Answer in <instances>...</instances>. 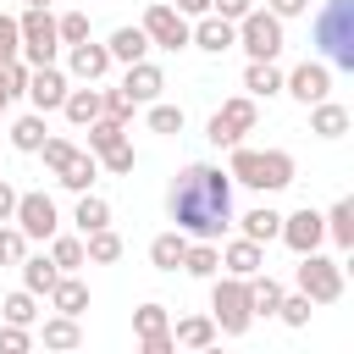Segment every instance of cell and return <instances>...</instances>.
Segmentation results:
<instances>
[{"label": "cell", "mask_w": 354, "mask_h": 354, "mask_svg": "<svg viewBox=\"0 0 354 354\" xmlns=\"http://www.w3.org/2000/svg\"><path fill=\"white\" fill-rule=\"evenodd\" d=\"M166 210H171L177 232L221 243V232L232 227V177L210 160H194V166L177 171V183L166 194Z\"/></svg>", "instance_id": "1"}, {"label": "cell", "mask_w": 354, "mask_h": 354, "mask_svg": "<svg viewBox=\"0 0 354 354\" xmlns=\"http://www.w3.org/2000/svg\"><path fill=\"white\" fill-rule=\"evenodd\" d=\"M293 171H299V166H293L288 149H249V144H232V149H227V177L243 183V188H254V194L288 188Z\"/></svg>", "instance_id": "2"}, {"label": "cell", "mask_w": 354, "mask_h": 354, "mask_svg": "<svg viewBox=\"0 0 354 354\" xmlns=\"http://www.w3.org/2000/svg\"><path fill=\"white\" fill-rule=\"evenodd\" d=\"M310 39L337 72H354V0H321Z\"/></svg>", "instance_id": "3"}, {"label": "cell", "mask_w": 354, "mask_h": 354, "mask_svg": "<svg viewBox=\"0 0 354 354\" xmlns=\"http://www.w3.org/2000/svg\"><path fill=\"white\" fill-rule=\"evenodd\" d=\"M210 321L221 337H243L254 326V310H249V277H210Z\"/></svg>", "instance_id": "4"}, {"label": "cell", "mask_w": 354, "mask_h": 354, "mask_svg": "<svg viewBox=\"0 0 354 354\" xmlns=\"http://www.w3.org/2000/svg\"><path fill=\"white\" fill-rule=\"evenodd\" d=\"M293 282H299V293H304L310 304H337V299H343V260L310 249V254H299Z\"/></svg>", "instance_id": "5"}, {"label": "cell", "mask_w": 354, "mask_h": 354, "mask_svg": "<svg viewBox=\"0 0 354 354\" xmlns=\"http://www.w3.org/2000/svg\"><path fill=\"white\" fill-rule=\"evenodd\" d=\"M282 17H271L266 6H254L249 17H238V44L232 50H243L249 61H277L282 55Z\"/></svg>", "instance_id": "6"}, {"label": "cell", "mask_w": 354, "mask_h": 354, "mask_svg": "<svg viewBox=\"0 0 354 354\" xmlns=\"http://www.w3.org/2000/svg\"><path fill=\"white\" fill-rule=\"evenodd\" d=\"M254 122H260V105H254L249 94H232V100H221V111L205 122V138H210L216 149H232V144H243V133H254Z\"/></svg>", "instance_id": "7"}, {"label": "cell", "mask_w": 354, "mask_h": 354, "mask_svg": "<svg viewBox=\"0 0 354 354\" xmlns=\"http://www.w3.org/2000/svg\"><path fill=\"white\" fill-rule=\"evenodd\" d=\"M17 28H22V61H28V66H50L55 50H61V33H55L50 6H28V11L17 17Z\"/></svg>", "instance_id": "8"}, {"label": "cell", "mask_w": 354, "mask_h": 354, "mask_svg": "<svg viewBox=\"0 0 354 354\" xmlns=\"http://www.w3.org/2000/svg\"><path fill=\"white\" fill-rule=\"evenodd\" d=\"M144 33H149V44H160V50H183L188 44V17L177 11V6H166V0H155V6H144V22H138Z\"/></svg>", "instance_id": "9"}, {"label": "cell", "mask_w": 354, "mask_h": 354, "mask_svg": "<svg viewBox=\"0 0 354 354\" xmlns=\"http://www.w3.org/2000/svg\"><path fill=\"white\" fill-rule=\"evenodd\" d=\"M11 221L22 227V238H50V232H61V210H55L50 194H17Z\"/></svg>", "instance_id": "10"}, {"label": "cell", "mask_w": 354, "mask_h": 354, "mask_svg": "<svg viewBox=\"0 0 354 354\" xmlns=\"http://www.w3.org/2000/svg\"><path fill=\"white\" fill-rule=\"evenodd\" d=\"M282 88L299 100V105H315L332 94V66L326 61H299L293 72H282Z\"/></svg>", "instance_id": "11"}, {"label": "cell", "mask_w": 354, "mask_h": 354, "mask_svg": "<svg viewBox=\"0 0 354 354\" xmlns=\"http://www.w3.org/2000/svg\"><path fill=\"white\" fill-rule=\"evenodd\" d=\"M277 238L293 249V254H310V249H321V238H326V221H321V210H293V216H282V227H277Z\"/></svg>", "instance_id": "12"}, {"label": "cell", "mask_w": 354, "mask_h": 354, "mask_svg": "<svg viewBox=\"0 0 354 354\" xmlns=\"http://www.w3.org/2000/svg\"><path fill=\"white\" fill-rule=\"evenodd\" d=\"M188 44H194V50H205V55H227V50L238 44V22H227V17L205 11V17H194V28H188Z\"/></svg>", "instance_id": "13"}, {"label": "cell", "mask_w": 354, "mask_h": 354, "mask_svg": "<svg viewBox=\"0 0 354 354\" xmlns=\"http://www.w3.org/2000/svg\"><path fill=\"white\" fill-rule=\"evenodd\" d=\"M66 72L50 61V66H28V100H33V111H61V100H66Z\"/></svg>", "instance_id": "14"}, {"label": "cell", "mask_w": 354, "mask_h": 354, "mask_svg": "<svg viewBox=\"0 0 354 354\" xmlns=\"http://www.w3.org/2000/svg\"><path fill=\"white\" fill-rule=\"evenodd\" d=\"M116 88H122L133 105H149V100H160V88H166V72H160V66L144 55V61H133V66L122 72V83H116Z\"/></svg>", "instance_id": "15"}, {"label": "cell", "mask_w": 354, "mask_h": 354, "mask_svg": "<svg viewBox=\"0 0 354 354\" xmlns=\"http://www.w3.org/2000/svg\"><path fill=\"white\" fill-rule=\"evenodd\" d=\"M66 66H72L77 83H100L111 72V50L94 44V39H77V44H66Z\"/></svg>", "instance_id": "16"}, {"label": "cell", "mask_w": 354, "mask_h": 354, "mask_svg": "<svg viewBox=\"0 0 354 354\" xmlns=\"http://www.w3.org/2000/svg\"><path fill=\"white\" fill-rule=\"evenodd\" d=\"M221 249V271L227 277H254L260 266H266V243H254V238H232V243H216Z\"/></svg>", "instance_id": "17"}, {"label": "cell", "mask_w": 354, "mask_h": 354, "mask_svg": "<svg viewBox=\"0 0 354 354\" xmlns=\"http://www.w3.org/2000/svg\"><path fill=\"white\" fill-rule=\"evenodd\" d=\"M44 299H50V310H55V315H83V310H88V282H83L77 271H61V277H55V288H50Z\"/></svg>", "instance_id": "18"}, {"label": "cell", "mask_w": 354, "mask_h": 354, "mask_svg": "<svg viewBox=\"0 0 354 354\" xmlns=\"http://www.w3.org/2000/svg\"><path fill=\"white\" fill-rule=\"evenodd\" d=\"M105 50H111V61L133 66V61H144V55H149V33H144L138 22H127V28H116V33L105 39Z\"/></svg>", "instance_id": "19"}, {"label": "cell", "mask_w": 354, "mask_h": 354, "mask_svg": "<svg viewBox=\"0 0 354 354\" xmlns=\"http://www.w3.org/2000/svg\"><path fill=\"white\" fill-rule=\"evenodd\" d=\"M61 111H66V122L72 127H88L100 111H105V94L88 83V88H66V100H61Z\"/></svg>", "instance_id": "20"}, {"label": "cell", "mask_w": 354, "mask_h": 354, "mask_svg": "<svg viewBox=\"0 0 354 354\" xmlns=\"http://www.w3.org/2000/svg\"><path fill=\"white\" fill-rule=\"evenodd\" d=\"M94 177H100V155H88V149H72V155H66V166L55 171V183H61V188H72V194H83Z\"/></svg>", "instance_id": "21"}, {"label": "cell", "mask_w": 354, "mask_h": 354, "mask_svg": "<svg viewBox=\"0 0 354 354\" xmlns=\"http://www.w3.org/2000/svg\"><path fill=\"white\" fill-rule=\"evenodd\" d=\"M183 271L199 277V282H210V277L221 271V249H216L210 238H188V249H183Z\"/></svg>", "instance_id": "22"}, {"label": "cell", "mask_w": 354, "mask_h": 354, "mask_svg": "<svg viewBox=\"0 0 354 354\" xmlns=\"http://www.w3.org/2000/svg\"><path fill=\"white\" fill-rule=\"evenodd\" d=\"M243 88H249V100L282 94V66H277V61H249V66H243Z\"/></svg>", "instance_id": "23"}, {"label": "cell", "mask_w": 354, "mask_h": 354, "mask_svg": "<svg viewBox=\"0 0 354 354\" xmlns=\"http://www.w3.org/2000/svg\"><path fill=\"white\" fill-rule=\"evenodd\" d=\"M310 133H315V138H343V133H348V111H343L337 100H315V105H310Z\"/></svg>", "instance_id": "24"}, {"label": "cell", "mask_w": 354, "mask_h": 354, "mask_svg": "<svg viewBox=\"0 0 354 354\" xmlns=\"http://www.w3.org/2000/svg\"><path fill=\"white\" fill-rule=\"evenodd\" d=\"M238 221V232L243 238H254V243H271L277 238V227H282V210H271V205H254V210H243V216H232Z\"/></svg>", "instance_id": "25"}, {"label": "cell", "mask_w": 354, "mask_h": 354, "mask_svg": "<svg viewBox=\"0 0 354 354\" xmlns=\"http://www.w3.org/2000/svg\"><path fill=\"white\" fill-rule=\"evenodd\" d=\"M50 138V127H44V111H28V116H17L11 122V149H22V155H39V144Z\"/></svg>", "instance_id": "26"}, {"label": "cell", "mask_w": 354, "mask_h": 354, "mask_svg": "<svg viewBox=\"0 0 354 354\" xmlns=\"http://www.w3.org/2000/svg\"><path fill=\"white\" fill-rule=\"evenodd\" d=\"M183 249H188V232H160V238H149V266L155 271H177L183 266Z\"/></svg>", "instance_id": "27"}, {"label": "cell", "mask_w": 354, "mask_h": 354, "mask_svg": "<svg viewBox=\"0 0 354 354\" xmlns=\"http://www.w3.org/2000/svg\"><path fill=\"white\" fill-rule=\"evenodd\" d=\"M17 266H22V288H28V293H39V299H44V293L55 288V277H61L50 254H22Z\"/></svg>", "instance_id": "28"}, {"label": "cell", "mask_w": 354, "mask_h": 354, "mask_svg": "<svg viewBox=\"0 0 354 354\" xmlns=\"http://www.w3.org/2000/svg\"><path fill=\"white\" fill-rule=\"evenodd\" d=\"M221 332H216V321L210 315H183L177 326H171V343H183V348H210Z\"/></svg>", "instance_id": "29"}, {"label": "cell", "mask_w": 354, "mask_h": 354, "mask_svg": "<svg viewBox=\"0 0 354 354\" xmlns=\"http://www.w3.org/2000/svg\"><path fill=\"white\" fill-rule=\"evenodd\" d=\"M127 138V122L122 116H111V111H100L94 122H88V155H105L111 144H122Z\"/></svg>", "instance_id": "30"}, {"label": "cell", "mask_w": 354, "mask_h": 354, "mask_svg": "<svg viewBox=\"0 0 354 354\" xmlns=\"http://www.w3.org/2000/svg\"><path fill=\"white\" fill-rule=\"evenodd\" d=\"M72 227L77 232H94V227H111V205L100 199V194H77V205H72Z\"/></svg>", "instance_id": "31"}, {"label": "cell", "mask_w": 354, "mask_h": 354, "mask_svg": "<svg viewBox=\"0 0 354 354\" xmlns=\"http://www.w3.org/2000/svg\"><path fill=\"white\" fill-rule=\"evenodd\" d=\"M44 243H50V260H55V271H83V266H88V254H83V238H72V232H50Z\"/></svg>", "instance_id": "32"}, {"label": "cell", "mask_w": 354, "mask_h": 354, "mask_svg": "<svg viewBox=\"0 0 354 354\" xmlns=\"http://www.w3.org/2000/svg\"><path fill=\"white\" fill-rule=\"evenodd\" d=\"M321 221H326V238H332L337 249H354V199H337Z\"/></svg>", "instance_id": "33"}, {"label": "cell", "mask_w": 354, "mask_h": 354, "mask_svg": "<svg viewBox=\"0 0 354 354\" xmlns=\"http://www.w3.org/2000/svg\"><path fill=\"white\" fill-rule=\"evenodd\" d=\"M83 254H88V266H111V260H122V238L111 227H94V232H83Z\"/></svg>", "instance_id": "34"}, {"label": "cell", "mask_w": 354, "mask_h": 354, "mask_svg": "<svg viewBox=\"0 0 354 354\" xmlns=\"http://www.w3.org/2000/svg\"><path fill=\"white\" fill-rule=\"evenodd\" d=\"M0 315H6L11 326H33V321H39V293H28V288L6 293V299H0Z\"/></svg>", "instance_id": "35"}, {"label": "cell", "mask_w": 354, "mask_h": 354, "mask_svg": "<svg viewBox=\"0 0 354 354\" xmlns=\"http://www.w3.org/2000/svg\"><path fill=\"white\" fill-rule=\"evenodd\" d=\"M39 337H44V348H77V343H83L77 315H50V321L39 326Z\"/></svg>", "instance_id": "36"}, {"label": "cell", "mask_w": 354, "mask_h": 354, "mask_svg": "<svg viewBox=\"0 0 354 354\" xmlns=\"http://www.w3.org/2000/svg\"><path fill=\"white\" fill-rule=\"evenodd\" d=\"M133 332H138V343H144V337H160V332H171V315H166V304H155V299H149V304H138V310H133Z\"/></svg>", "instance_id": "37"}, {"label": "cell", "mask_w": 354, "mask_h": 354, "mask_svg": "<svg viewBox=\"0 0 354 354\" xmlns=\"http://www.w3.org/2000/svg\"><path fill=\"white\" fill-rule=\"evenodd\" d=\"M183 122H188V116H183V105L149 100V133H166V138H171V133H183Z\"/></svg>", "instance_id": "38"}, {"label": "cell", "mask_w": 354, "mask_h": 354, "mask_svg": "<svg viewBox=\"0 0 354 354\" xmlns=\"http://www.w3.org/2000/svg\"><path fill=\"white\" fill-rule=\"evenodd\" d=\"M0 94H6V100L28 94V61H22V55H17V61H0Z\"/></svg>", "instance_id": "39"}, {"label": "cell", "mask_w": 354, "mask_h": 354, "mask_svg": "<svg viewBox=\"0 0 354 354\" xmlns=\"http://www.w3.org/2000/svg\"><path fill=\"white\" fill-rule=\"evenodd\" d=\"M28 254V238H22V227L17 221H0V266H17Z\"/></svg>", "instance_id": "40"}, {"label": "cell", "mask_w": 354, "mask_h": 354, "mask_svg": "<svg viewBox=\"0 0 354 354\" xmlns=\"http://www.w3.org/2000/svg\"><path fill=\"white\" fill-rule=\"evenodd\" d=\"M100 166H105V171H116V177H127V171L138 166V155H133V144L122 138V144H111V149L100 155Z\"/></svg>", "instance_id": "41"}, {"label": "cell", "mask_w": 354, "mask_h": 354, "mask_svg": "<svg viewBox=\"0 0 354 354\" xmlns=\"http://www.w3.org/2000/svg\"><path fill=\"white\" fill-rule=\"evenodd\" d=\"M55 33H61V44L88 39V17H83V11H61V17H55Z\"/></svg>", "instance_id": "42"}, {"label": "cell", "mask_w": 354, "mask_h": 354, "mask_svg": "<svg viewBox=\"0 0 354 354\" xmlns=\"http://www.w3.org/2000/svg\"><path fill=\"white\" fill-rule=\"evenodd\" d=\"M277 315H282L288 326H310V299H304V293H282Z\"/></svg>", "instance_id": "43"}, {"label": "cell", "mask_w": 354, "mask_h": 354, "mask_svg": "<svg viewBox=\"0 0 354 354\" xmlns=\"http://www.w3.org/2000/svg\"><path fill=\"white\" fill-rule=\"evenodd\" d=\"M17 55H22V28H17V17L0 11V61H17Z\"/></svg>", "instance_id": "44"}, {"label": "cell", "mask_w": 354, "mask_h": 354, "mask_svg": "<svg viewBox=\"0 0 354 354\" xmlns=\"http://www.w3.org/2000/svg\"><path fill=\"white\" fill-rule=\"evenodd\" d=\"M72 149H77V144H72V138H44V144H39V155H44V166H50V171H61V166H66V155H72Z\"/></svg>", "instance_id": "45"}, {"label": "cell", "mask_w": 354, "mask_h": 354, "mask_svg": "<svg viewBox=\"0 0 354 354\" xmlns=\"http://www.w3.org/2000/svg\"><path fill=\"white\" fill-rule=\"evenodd\" d=\"M22 348H33V332L6 321V326H0V354H22Z\"/></svg>", "instance_id": "46"}, {"label": "cell", "mask_w": 354, "mask_h": 354, "mask_svg": "<svg viewBox=\"0 0 354 354\" xmlns=\"http://www.w3.org/2000/svg\"><path fill=\"white\" fill-rule=\"evenodd\" d=\"M100 94H105V111H111V116H122V122H133V111H138V105H133V100H127L122 88H100Z\"/></svg>", "instance_id": "47"}, {"label": "cell", "mask_w": 354, "mask_h": 354, "mask_svg": "<svg viewBox=\"0 0 354 354\" xmlns=\"http://www.w3.org/2000/svg\"><path fill=\"white\" fill-rule=\"evenodd\" d=\"M210 11H216V17H227V22H238V17H249V11H254V0H210Z\"/></svg>", "instance_id": "48"}, {"label": "cell", "mask_w": 354, "mask_h": 354, "mask_svg": "<svg viewBox=\"0 0 354 354\" xmlns=\"http://www.w3.org/2000/svg\"><path fill=\"white\" fill-rule=\"evenodd\" d=\"M266 11L288 22V17H304V11H310V0H266Z\"/></svg>", "instance_id": "49"}, {"label": "cell", "mask_w": 354, "mask_h": 354, "mask_svg": "<svg viewBox=\"0 0 354 354\" xmlns=\"http://www.w3.org/2000/svg\"><path fill=\"white\" fill-rule=\"evenodd\" d=\"M138 348H144V354H171V348H177V343H171V332H160V337H144V343H138Z\"/></svg>", "instance_id": "50"}, {"label": "cell", "mask_w": 354, "mask_h": 354, "mask_svg": "<svg viewBox=\"0 0 354 354\" xmlns=\"http://www.w3.org/2000/svg\"><path fill=\"white\" fill-rule=\"evenodd\" d=\"M11 210H17V188L0 177V221H11Z\"/></svg>", "instance_id": "51"}, {"label": "cell", "mask_w": 354, "mask_h": 354, "mask_svg": "<svg viewBox=\"0 0 354 354\" xmlns=\"http://www.w3.org/2000/svg\"><path fill=\"white\" fill-rule=\"evenodd\" d=\"M177 11L194 22V17H205V11H210V0H177Z\"/></svg>", "instance_id": "52"}, {"label": "cell", "mask_w": 354, "mask_h": 354, "mask_svg": "<svg viewBox=\"0 0 354 354\" xmlns=\"http://www.w3.org/2000/svg\"><path fill=\"white\" fill-rule=\"evenodd\" d=\"M6 105H11V100H6V94H0V116H6Z\"/></svg>", "instance_id": "53"}, {"label": "cell", "mask_w": 354, "mask_h": 354, "mask_svg": "<svg viewBox=\"0 0 354 354\" xmlns=\"http://www.w3.org/2000/svg\"><path fill=\"white\" fill-rule=\"evenodd\" d=\"M28 6H55V0H28Z\"/></svg>", "instance_id": "54"}]
</instances>
